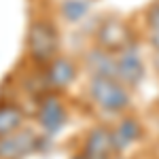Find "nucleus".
I'll return each mask as SVG.
<instances>
[{"label":"nucleus","instance_id":"nucleus-3","mask_svg":"<svg viewBox=\"0 0 159 159\" xmlns=\"http://www.w3.org/2000/svg\"><path fill=\"white\" fill-rule=\"evenodd\" d=\"M34 127L47 140H53L70 125V106L66 102L64 93L55 91H45L43 96L34 100Z\"/></svg>","mask_w":159,"mask_h":159},{"label":"nucleus","instance_id":"nucleus-7","mask_svg":"<svg viewBox=\"0 0 159 159\" xmlns=\"http://www.w3.org/2000/svg\"><path fill=\"white\" fill-rule=\"evenodd\" d=\"M115 76L132 91L142 85V81L147 76V64L142 60L138 43L115 53Z\"/></svg>","mask_w":159,"mask_h":159},{"label":"nucleus","instance_id":"nucleus-15","mask_svg":"<svg viewBox=\"0 0 159 159\" xmlns=\"http://www.w3.org/2000/svg\"><path fill=\"white\" fill-rule=\"evenodd\" d=\"M148 159H157V157H148Z\"/></svg>","mask_w":159,"mask_h":159},{"label":"nucleus","instance_id":"nucleus-14","mask_svg":"<svg viewBox=\"0 0 159 159\" xmlns=\"http://www.w3.org/2000/svg\"><path fill=\"white\" fill-rule=\"evenodd\" d=\"M72 159H83V157H81V155H79V153H76V155H74V157Z\"/></svg>","mask_w":159,"mask_h":159},{"label":"nucleus","instance_id":"nucleus-5","mask_svg":"<svg viewBox=\"0 0 159 159\" xmlns=\"http://www.w3.org/2000/svg\"><path fill=\"white\" fill-rule=\"evenodd\" d=\"M134 43H138V38H136L129 21H125L119 15H106L93 28V45L104 51L117 53Z\"/></svg>","mask_w":159,"mask_h":159},{"label":"nucleus","instance_id":"nucleus-2","mask_svg":"<svg viewBox=\"0 0 159 159\" xmlns=\"http://www.w3.org/2000/svg\"><path fill=\"white\" fill-rule=\"evenodd\" d=\"M85 96L89 106L102 117H121L132 110L134 91L117 76H87Z\"/></svg>","mask_w":159,"mask_h":159},{"label":"nucleus","instance_id":"nucleus-6","mask_svg":"<svg viewBox=\"0 0 159 159\" xmlns=\"http://www.w3.org/2000/svg\"><path fill=\"white\" fill-rule=\"evenodd\" d=\"M81 61L72 57V55H66L61 51L57 57L43 66V79H45V85L47 91H55V93H66L70 91L72 85L79 81L81 76Z\"/></svg>","mask_w":159,"mask_h":159},{"label":"nucleus","instance_id":"nucleus-1","mask_svg":"<svg viewBox=\"0 0 159 159\" xmlns=\"http://www.w3.org/2000/svg\"><path fill=\"white\" fill-rule=\"evenodd\" d=\"M61 30L55 17L51 15H32L24 38V53L30 66H47L53 57L61 53Z\"/></svg>","mask_w":159,"mask_h":159},{"label":"nucleus","instance_id":"nucleus-9","mask_svg":"<svg viewBox=\"0 0 159 159\" xmlns=\"http://www.w3.org/2000/svg\"><path fill=\"white\" fill-rule=\"evenodd\" d=\"M79 155L83 159H117V151L112 144L108 123H96L91 125L83 136Z\"/></svg>","mask_w":159,"mask_h":159},{"label":"nucleus","instance_id":"nucleus-8","mask_svg":"<svg viewBox=\"0 0 159 159\" xmlns=\"http://www.w3.org/2000/svg\"><path fill=\"white\" fill-rule=\"evenodd\" d=\"M108 125H110V136H112V144H115L117 155H125L136 144H140L142 138H144V125L140 121V117L134 115L132 110L121 115V117H115V121L108 123Z\"/></svg>","mask_w":159,"mask_h":159},{"label":"nucleus","instance_id":"nucleus-12","mask_svg":"<svg viewBox=\"0 0 159 159\" xmlns=\"http://www.w3.org/2000/svg\"><path fill=\"white\" fill-rule=\"evenodd\" d=\"M91 13V0H61L57 4V15L61 21L70 25H76L85 21Z\"/></svg>","mask_w":159,"mask_h":159},{"label":"nucleus","instance_id":"nucleus-13","mask_svg":"<svg viewBox=\"0 0 159 159\" xmlns=\"http://www.w3.org/2000/svg\"><path fill=\"white\" fill-rule=\"evenodd\" d=\"M153 70L159 76V53H153Z\"/></svg>","mask_w":159,"mask_h":159},{"label":"nucleus","instance_id":"nucleus-10","mask_svg":"<svg viewBox=\"0 0 159 159\" xmlns=\"http://www.w3.org/2000/svg\"><path fill=\"white\" fill-rule=\"evenodd\" d=\"M28 110L15 98H0V138L28 125Z\"/></svg>","mask_w":159,"mask_h":159},{"label":"nucleus","instance_id":"nucleus-4","mask_svg":"<svg viewBox=\"0 0 159 159\" xmlns=\"http://www.w3.org/2000/svg\"><path fill=\"white\" fill-rule=\"evenodd\" d=\"M49 140L34 125H24L21 129L0 138V159H30L43 153Z\"/></svg>","mask_w":159,"mask_h":159},{"label":"nucleus","instance_id":"nucleus-11","mask_svg":"<svg viewBox=\"0 0 159 159\" xmlns=\"http://www.w3.org/2000/svg\"><path fill=\"white\" fill-rule=\"evenodd\" d=\"M81 68L87 72V76H115V53L91 45L83 53Z\"/></svg>","mask_w":159,"mask_h":159}]
</instances>
